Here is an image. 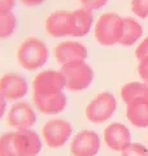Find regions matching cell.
I'll use <instances>...</instances> for the list:
<instances>
[{"instance_id":"cell-23","label":"cell","mask_w":148,"mask_h":156,"mask_svg":"<svg viewBox=\"0 0 148 156\" xmlns=\"http://www.w3.org/2000/svg\"><path fill=\"white\" fill-rule=\"evenodd\" d=\"M108 0H81V4L83 8H87L90 11H97L105 7Z\"/></svg>"},{"instance_id":"cell-28","label":"cell","mask_w":148,"mask_h":156,"mask_svg":"<svg viewBox=\"0 0 148 156\" xmlns=\"http://www.w3.org/2000/svg\"><path fill=\"white\" fill-rule=\"evenodd\" d=\"M23 5L26 7H38L44 2V0H19Z\"/></svg>"},{"instance_id":"cell-8","label":"cell","mask_w":148,"mask_h":156,"mask_svg":"<svg viewBox=\"0 0 148 156\" xmlns=\"http://www.w3.org/2000/svg\"><path fill=\"white\" fill-rule=\"evenodd\" d=\"M100 147L101 140L96 131L82 130L72 139L70 152L73 156H96Z\"/></svg>"},{"instance_id":"cell-4","label":"cell","mask_w":148,"mask_h":156,"mask_svg":"<svg viewBox=\"0 0 148 156\" xmlns=\"http://www.w3.org/2000/svg\"><path fill=\"white\" fill-rule=\"evenodd\" d=\"M117 109V100L109 91L99 94L86 107V117L92 124H103L115 115Z\"/></svg>"},{"instance_id":"cell-19","label":"cell","mask_w":148,"mask_h":156,"mask_svg":"<svg viewBox=\"0 0 148 156\" xmlns=\"http://www.w3.org/2000/svg\"><path fill=\"white\" fill-rule=\"evenodd\" d=\"M17 17L12 11L0 12V39H8L17 29Z\"/></svg>"},{"instance_id":"cell-11","label":"cell","mask_w":148,"mask_h":156,"mask_svg":"<svg viewBox=\"0 0 148 156\" xmlns=\"http://www.w3.org/2000/svg\"><path fill=\"white\" fill-rule=\"evenodd\" d=\"M104 142L111 150L122 152L131 143V131L126 125L113 122L104 130Z\"/></svg>"},{"instance_id":"cell-24","label":"cell","mask_w":148,"mask_h":156,"mask_svg":"<svg viewBox=\"0 0 148 156\" xmlns=\"http://www.w3.org/2000/svg\"><path fill=\"white\" fill-rule=\"evenodd\" d=\"M135 56L138 58V61H140V60H143V58L148 57V37L143 39V41L140 42V44L136 47Z\"/></svg>"},{"instance_id":"cell-22","label":"cell","mask_w":148,"mask_h":156,"mask_svg":"<svg viewBox=\"0 0 148 156\" xmlns=\"http://www.w3.org/2000/svg\"><path fill=\"white\" fill-rule=\"evenodd\" d=\"M131 11L138 17L147 18L148 17V0H132Z\"/></svg>"},{"instance_id":"cell-17","label":"cell","mask_w":148,"mask_h":156,"mask_svg":"<svg viewBox=\"0 0 148 156\" xmlns=\"http://www.w3.org/2000/svg\"><path fill=\"white\" fill-rule=\"evenodd\" d=\"M143 37V27L135 18L123 17V29L122 37L120 39V44L122 46H132Z\"/></svg>"},{"instance_id":"cell-16","label":"cell","mask_w":148,"mask_h":156,"mask_svg":"<svg viewBox=\"0 0 148 156\" xmlns=\"http://www.w3.org/2000/svg\"><path fill=\"white\" fill-rule=\"evenodd\" d=\"M126 117L136 128H148V100H135L126 104Z\"/></svg>"},{"instance_id":"cell-12","label":"cell","mask_w":148,"mask_h":156,"mask_svg":"<svg viewBox=\"0 0 148 156\" xmlns=\"http://www.w3.org/2000/svg\"><path fill=\"white\" fill-rule=\"evenodd\" d=\"M93 26L92 11L87 8H78L69 12V37L82 38L87 35Z\"/></svg>"},{"instance_id":"cell-14","label":"cell","mask_w":148,"mask_h":156,"mask_svg":"<svg viewBox=\"0 0 148 156\" xmlns=\"http://www.w3.org/2000/svg\"><path fill=\"white\" fill-rule=\"evenodd\" d=\"M33 101L35 108L44 115H58L66 108V95L62 92L51 95L33 94Z\"/></svg>"},{"instance_id":"cell-15","label":"cell","mask_w":148,"mask_h":156,"mask_svg":"<svg viewBox=\"0 0 148 156\" xmlns=\"http://www.w3.org/2000/svg\"><path fill=\"white\" fill-rule=\"evenodd\" d=\"M46 31L53 38L69 37V12L56 11L46 20Z\"/></svg>"},{"instance_id":"cell-5","label":"cell","mask_w":148,"mask_h":156,"mask_svg":"<svg viewBox=\"0 0 148 156\" xmlns=\"http://www.w3.org/2000/svg\"><path fill=\"white\" fill-rule=\"evenodd\" d=\"M73 126L70 122L62 119H53L44 124L42 129L43 140L51 148L62 147L72 138Z\"/></svg>"},{"instance_id":"cell-25","label":"cell","mask_w":148,"mask_h":156,"mask_svg":"<svg viewBox=\"0 0 148 156\" xmlns=\"http://www.w3.org/2000/svg\"><path fill=\"white\" fill-rule=\"evenodd\" d=\"M138 73H139V77L142 78V81L148 83V57L139 61V64H138Z\"/></svg>"},{"instance_id":"cell-1","label":"cell","mask_w":148,"mask_h":156,"mask_svg":"<svg viewBox=\"0 0 148 156\" xmlns=\"http://www.w3.org/2000/svg\"><path fill=\"white\" fill-rule=\"evenodd\" d=\"M49 51L46 43L38 38H27L21 43L17 51V60L23 69L38 70L47 64Z\"/></svg>"},{"instance_id":"cell-9","label":"cell","mask_w":148,"mask_h":156,"mask_svg":"<svg viewBox=\"0 0 148 156\" xmlns=\"http://www.w3.org/2000/svg\"><path fill=\"white\" fill-rule=\"evenodd\" d=\"M13 144L18 156H38L42 151V139L33 129L13 131Z\"/></svg>"},{"instance_id":"cell-10","label":"cell","mask_w":148,"mask_h":156,"mask_svg":"<svg viewBox=\"0 0 148 156\" xmlns=\"http://www.w3.org/2000/svg\"><path fill=\"white\" fill-rule=\"evenodd\" d=\"M7 122L13 129H31L37 122V113L26 101H16L8 111Z\"/></svg>"},{"instance_id":"cell-7","label":"cell","mask_w":148,"mask_h":156,"mask_svg":"<svg viewBox=\"0 0 148 156\" xmlns=\"http://www.w3.org/2000/svg\"><path fill=\"white\" fill-rule=\"evenodd\" d=\"M29 92L26 78L18 73H7L0 77V95L7 101H18Z\"/></svg>"},{"instance_id":"cell-26","label":"cell","mask_w":148,"mask_h":156,"mask_svg":"<svg viewBox=\"0 0 148 156\" xmlns=\"http://www.w3.org/2000/svg\"><path fill=\"white\" fill-rule=\"evenodd\" d=\"M16 5V0H0V12L12 11Z\"/></svg>"},{"instance_id":"cell-20","label":"cell","mask_w":148,"mask_h":156,"mask_svg":"<svg viewBox=\"0 0 148 156\" xmlns=\"http://www.w3.org/2000/svg\"><path fill=\"white\" fill-rule=\"evenodd\" d=\"M0 156H18L13 144V131L0 135Z\"/></svg>"},{"instance_id":"cell-6","label":"cell","mask_w":148,"mask_h":156,"mask_svg":"<svg viewBox=\"0 0 148 156\" xmlns=\"http://www.w3.org/2000/svg\"><path fill=\"white\" fill-rule=\"evenodd\" d=\"M66 89L65 78L61 70H43L38 73V76L33 81V91L34 94L39 95H51L62 92Z\"/></svg>"},{"instance_id":"cell-3","label":"cell","mask_w":148,"mask_h":156,"mask_svg":"<svg viewBox=\"0 0 148 156\" xmlns=\"http://www.w3.org/2000/svg\"><path fill=\"white\" fill-rule=\"evenodd\" d=\"M60 70L65 78L66 89L70 91L86 90L93 81V70L86 60L68 62L61 66Z\"/></svg>"},{"instance_id":"cell-21","label":"cell","mask_w":148,"mask_h":156,"mask_svg":"<svg viewBox=\"0 0 148 156\" xmlns=\"http://www.w3.org/2000/svg\"><path fill=\"white\" fill-rule=\"evenodd\" d=\"M122 156H148V147L142 143H130L122 151Z\"/></svg>"},{"instance_id":"cell-18","label":"cell","mask_w":148,"mask_h":156,"mask_svg":"<svg viewBox=\"0 0 148 156\" xmlns=\"http://www.w3.org/2000/svg\"><path fill=\"white\" fill-rule=\"evenodd\" d=\"M121 98L125 104L135 100H148V83L129 82L121 89Z\"/></svg>"},{"instance_id":"cell-27","label":"cell","mask_w":148,"mask_h":156,"mask_svg":"<svg viewBox=\"0 0 148 156\" xmlns=\"http://www.w3.org/2000/svg\"><path fill=\"white\" fill-rule=\"evenodd\" d=\"M5 113H7V99H4L0 95V120L5 116Z\"/></svg>"},{"instance_id":"cell-2","label":"cell","mask_w":148,"mask_h":156,"mask_svg":"<svg viewBox=\"0 0 148 156\" xmlns=\"http://www.w3.org/2000/svg\"><path fill=\"white\" fill-rule=\"evenodd\" d=\"M123 29V18L117 13L101 14L95 23V38L101 46H115L120 43Z\"/></svg>"},{"instance_id":"cell-13","label":"cell","mask_w":148,"mask_h":156,"mask_svg":"<svg viewBox=\"0 0 148 156\" xmlns=\"http://www.w3.org/2000/svg\"><path fill=\"white\" fill-rule=\"evenodd\" d=\"M87 48L85 44L76 41H66L57 44L55 48V57L56 61L61 66L72 61L86 60L87 58Z\"/></svg>"}]
</instances>
